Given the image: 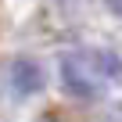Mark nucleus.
<instances>
[{
  "instance_id": "1",
  "label": "nucleus",
  "mask_w": 122,
  "mask_h": 122,
  "mask_svg": "<svg viewBox=\"0 0 122 122\" xmlns=\"http://www.w3.org/2000/svg\"><path fill=\"white\" fill-rule=\"evenodd\" d=\"M61 83L76 97H97L108 86L122 83V57L108 50H79L61 57Z\"/></svg>"
},
{
  "instance_id": "2",
  "label": "nucleus",
  "mask_w": 122,
  "mask_h": 122,
  "mask_svg": "<svg viewBox=\"0 0 122 122\" xmlns=\"http://www.w3.org/2000/svg\"><path fill=\"white\" fill-rule=\"evenodd\" d=\"M11 79H15V90H18V93H32V90H40V86H43L40 68H36V65H29V61H18L15 72H11Z\"/></svg>"
},
{
  "instance_id": "3",
  "label": "nucleus",
  "mask_w": 122,
  "mask_h": 122,
  "mask_svg": "<svg viewBox=\"0 0 122 122\" xmlns=\"http://www.w3.org/2000/svg\"><path fill=\"white\" fill-rule=\"evenodd\" d=\"M108 4H111V11H115V15H122V0H108Z\"/></svg>"
}]
</instances>
